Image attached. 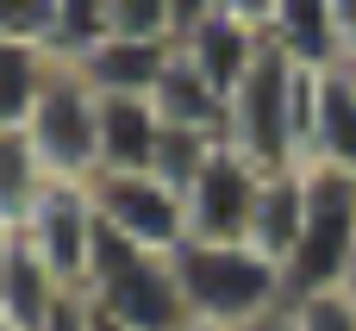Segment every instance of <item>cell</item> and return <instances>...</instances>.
Segmentation results:
<instances>
[{
  "instance_id": "19",
  "label": "cell",
  "mask_w": 356,
  "mask_h": 331,
  "mask_svg": "<svg viewBox=\"0 0 356 331\" xmlns=\"http://www.w3.org/2000/svg\"><path fill=\"white\" fill-rule=\"evenodd\" d=\"M238 331H300V313H294V300H282L275 313H263V319H250V325Z\"/></svg>"
},
{
  "instance_id": "12",
  "label": "cell",
  "mask_w": 356,
  "mask_h": 331,
  "mask_svg": "<svg viewBox=\"0 0 356 331\" xmlns=\"http://www.w3.org/2000/svg\"><path fill=\"white\" fill-rule=\"evenodd\" d=\"M163 119L150 100H100V175H150Z\"/></svg>"
},
{
  "instance_id": "6",
  "label": "cell",
  "mask_w": 356,
  "mask_h": 331,
  "mask_svg": "<svg viewBox=\"0 0 356 331\" xmlns=\"http://www.w3.org/2000/svg\"><path fill=\"white\" fill-rule=\"evenodd\" d=\"M19 238L50 263V275L81 294L88 282V257H94V238H100V213H94V188L88 181H50L31 207V219L19 225Z\"/></svg>"
},
{
  "instance_id": "4",
  "label": "cell",
  "mask_w": 356,
  "mask_h": 331,
  "mask_svg": "<svg viewBox=\"0 0 356 331\" xmlns=\"http://www.w3.org/2000/svg\"><path fill=\"white\" fill-rule=\"evenodd\" d=\"M25 138H31L38 163L50 169V181H94L100 175V94L69 63H56Z\"/></svg>"
},
{
  "instance_id": "5",
  "label": "cell",
  "mask_w": 356,
  "mask_h": 331,
  "mask_svg": "<svg viewBox=\"0 0 356 331\" xmlns=\"http://www.w3.org/2000/svg\"><path fill=\"white\" fill-rule=\"evenodd\" d=\"M94 213L113 238L138 244V250H156V257H175L188 244V200L156 181V175H94Z\"/></svg>"
},
{
  "instance_id": "21",
  "label": "cell",
  "mask_w": 356,
  "mask_h": 331,
  "mask_svg": "<svg viewBox=\"0 0 356 331\" xmlns=\"http://www.w3.org/2000/svg\"><path fill=\"white\" fill-rule=\"evenodd\" d=\"M13 250H19V225L0 219V288H6V269H13Z\"/></svg>"
},
{
  "instance_id": "3",
  "label": "cell",
  "mask_w": 356,
  "mask_h": 331,
  "mask_svg": "<svg viewBox=\"0 0 356 331\" xmlns=\"http://www.w3.org/2000/svg\"><path fill=\"white\" fill-rule=\"evenodd\" d=\"M356 263V175L307 163V225L288 257V300L344 294Z\"/></svg>"
},
{
  "instance_id": "9",
  "label": "cell",
  "mask_w": 356,
  "mask_h": 331,
  "mask_svg": "<svg viewBox=\"0 0 356 331\" xmlns=\"http://www.w3.org/2000/svg\"><path fill=\"white\" fill-rule=\"evenodd\" d=\"M307 163L350 169L356 175V81H350L344 63L313 75V138H307Z\"/></svg>"
},
{
  "instance_id": "15",
  "label": "cell",
  "mask_w": 356,
  "mask_h": 331,
  "mask_svg": "<svg viewBox=\"0 0 356 331\" xmlns=\"http://www.w3.org/2000/svg\"><path fill=\"white\" fill-rule=\"evenodd\" d=\"M44 188H50V169L38 163L31 138L25 131H0V219L6 225H25Z\"/></svg>"
},
{
  "instance_id": "11",
  "label": "cell",
  "mask_w": 356,
  "mask_h": 331,
  "mask_svg": "<svg viewBox=\"0 0 356 331\" xmlns=\"http://www.w3.org/2000/svg\"><path fill=\"white\" fill-rule=\"evenodd\" d=\"M300 225H307V163L300 169H269L263 175V194H257V219H250V250H263L288 275V257L300 244Z\"/></svg>"
},
{
  "instance_id": "13",
  "label": "cell",
  "mask_w": 356,
  "mask_h": 331,
  "mask_svg": "<svg viewBox=\"0 0 356 331\" xmlns=\"http://www.w3.org/2000/svg\"><path fill=\"white\" fill-rule=\"evenodd\" d=\"M75 294L50 275V263L19 238V250H13V269H6V288H0V319L19 331H44L63 307H69Z\"/></svg>"
},
{
  "instance_id": "23",
  "label": "cell",
  "mask_w": 356,
  "mask_h": 331,
  "mask_svg": "<svg viewBox=\"0 0 356 331\" xmlns=\"http://www.w3.org/2000/svg\"><path fill=\"white\" fill-rule=\"evenodd\" d=\"M181 331H225V325H207V319H188Z\"/></svg>"
},
{
  "instance_id": "1",
  "label": "cell",
  "mask_w": 356,
  "mask_h": 331,
  "mask_svg": "<svg viewBox=\"0 0 356 331\" xmlns=\"http://www.w3.org/2000/svg\"><path fill=\"white\" fill-rule=\"evenodd\" d=\"M81 300L94 313H106L113 325H125V331H181L188 325V300H181V282H175V257L138 250V244L113 238L106 225L94 238Z\"/></svg>"
},
{
  "instance_id": "14",
  "label": "cell",
  "mask_w": 356,
  "mask_h": 331,
  "mask_svg": "<svg viewBox=\"0 0 356 331\" xmlns=\"http://www.w3.org/2000/svg\"><path fill=\"white\" fill-rule=\"evenodd\" d=\"M50 69H56V63H50L44 44H13V38H0V131H25V125H31Z\"/></svg>"
},
{
  "instance_id": "10",
  "label": "cell",
  "mask_w": 356,
  "mask_h": 331,
  "mask_svg": "<svg viewBox=\"0 0 356 331\" xmlns=\"http://www.w3.org/2000/svg\"><path fill=\"white\" fill-rule=\"evenodd\" d=\"M263 31H269V44H275L288 63H300V69H338V63H344L338 25H332V0H269Z\"/></svg>"
},
{
  "instance_id": "2",
  "label": "cell",
  "mask_w": 356,
  "mask_h": 331,
  "mask_svg": "<svg viewBox=\"0 0 356 331\" xmlns=\"http://www.w3.org/2000/svg\"><path fill=\"white\" fill-rule=\"evenodd\" d=\"M175 282L188 300V319H207V325H225V331L250 325L288 300V275L250 244H181Z\"/></svg>"
},
{
  "instance_id": "8",
  "label": "cell",
  "mask_w": 356,
  "mask_h": 331,
  "mask_svg": "<svg viewBox=\"0 0 356 331\" xmlns=\"http://www.w3.org/2000/svg\"><path fill=\"white\" fill-rule=\"evenodd\" d=\"M169 63H175V44H169V38H119V31H106V38L75 63V75H81L100 100H150Z\"/></svg>"
},
{
  "instance_id": "20",
  "label": "cell",
  "mask_w": 356,
  "mask_h": 331,
  "mask_svg": "<svg viewBox=\"0 0 356 331\" xmlns=\"http://www.w3.org/2000/svg\"><path fill=\"white\" fill-rule=\"evenodd\" d=\"M44 331H88V307H81V294H75V300H69V307H63Z\"/></svg>"
},
{
  "instance_id": "7",
  "label": "cell",
  "mask_w": 356,
  "mask_h": 331,
  "mask_svg": "<svg viewBox=\"0 0 356 331\" xmlns=\"http://www.w3.org/2000/svg\"><path fill=\"white\" fill-rule=\"evenodd\" d=\"M257 194H263V169H250L232 144H219L188 188V244H250Z\"/></svg>"
},
{
  "instance_id": "24",
  "label": "cell",
  "mask_w": 356,
  "mask_h": 331,
  "mask_svg": "<svg viewBox=\"0 0 356 331\" xmlns=\"http://www.w3.org/2000/svg\"><path fill=\"white\" fill-rule=\"evenodd\" d=\"M0 331H19V325H6V319H0Z\"/></svg>"
},
{
  "instance_id": "17",
  "label": "cell",
  "mask_w": 356,
  "mask_h": 331,
  "mask_svg": "<svg viewBox=\"0 0 356 331\" xmlns=\"http://www.w3.org/2000/svg\"><path fill=\"white\" fill-rule=\"evenodd\" d=\"M300 331H356V300L350 294H319V300H294Z\"/></svg>"
},
{
  "instance_id": "18",
  "label": "cell",
  "mask_w": 356,
  "mask_h": 331,
  "mask_svg": "<svg viewBox=\"0 0 356 331\" xmlns=\"http://www.w3.org/2000/svg\"><path fill=\"white\" fill-rule=\"evenodd\" d=\"M332 25H338V50H344V63H356V0H332Z\"/></svg>"
},
{
  "instance_id": "25",
  "label": "cell",
  "mask_w": 356,
  "mask_h": 331,
  "mask_svg": "<svg viewBox=\"0 0 356 331\" xmlns=\"http://www.w3.org/2000/svg\"><path fill=\"white\" fill-rule=\"evenodd\" d=\"M344 69H350V81H356V63H344Z\"/></svg>"
},
{
  "instance_id": "16",
  "label": "cell",
  "mask_w": 356,
  "mask_h": 331,
  "mask_svg": "<svg viewBox=\"0 0 356 331\" xmlns=\"http://www.w3.org/2000/svg\"><path fill=\"white\" fill-rule=\"evenodd\" d=\"M56 0H0V38L13 44H50Z\"/></svg>"
},
{
  "instance_id": "22",
  "label": "cell",
  "mask_w": 356,
  "mask_h": 331,
  "mask_svg": "<svg viewBox=\"0 0 356 331\" xmlns=\"http://www.w3.org/2000/svg\"><path fill=\"white\" fill-rule=\"evenodd\" d=\"M81 307H88V300H81ZM88 331H125V325H113L106 313H94V307H88Z\"/></svg>"
}]
</instances>
